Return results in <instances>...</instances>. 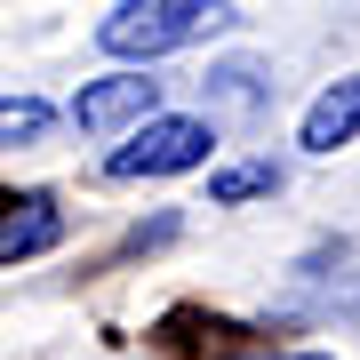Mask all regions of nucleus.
Returning a JSON list of instances; mask_svg holds the SVG:
<instances>
[{"label": "nucleus", "instance_id": "obj_1", "mask_svg": "<svg viewBox=\"0 0 360 360\" xmlns=\"http://www.w3.org/2000/svg\"><path fill=\"white\" fill-rule=\"evenodd\" d=\"M232 25V0H120L96 25V49L120 65H153L168 49H193V40Z\"/></svg>", "mask_w": 360, "mask_h": 360}, {"label": "nucleus", "instance_id": "obj_2", "mask_svg": "<svg viewBox=\"0 0 360 360\" xmlns=\"http://www.w3.org/2000/svg\"><path fill=\"white\" fill-rule=\"evenodd\" d=\"M208 153H217V129L193 112H153V120H136L129 144H120L112 160H104V176H120V184H136V176H184V168H200Z\"/></svg>", "mask_w": 360, "mask_h": 360}, {"label": "nucleus", "instance_id": "obj_3", "mask_svg": "<svg viewBox=\"0 0 360 360\" xmlns=\"http://www.w3.org/2000/svg\"><path fill=\"white\" fill-rule=\"evenodd\" d=\"M153 112H160V80L153 72H104V80H89L72 96V129L80 136H120L136 120H153Z\"/></svg>", "mask_w": 360, "mask_h": 360}, {"label": "nucleus", "instance_id": "obj_4", "mask_svg": "<svg viewBox=\"0 0 360 360\" xmlns=\"http://www.w3.org/2000/svg\"><path fill=\"white\" fill-rule=\"evenodd\" d=\"M65 240V208L49 193H8L0 200V264H32Z\"/></svg>", "mask_w": 360, "mask_h": 360}, {"label": "nucleus", "instance_id": "obj_5", "mask_svg": "<svg viewBox=\"0 0 360 360\" xmlns=\"http://www.w3.org/2000/svg\"><path fill=\"white\" fill-rule=\"evenodd\" d=\"M352 136H360V72L336 80V89H321V96L304 104L296 144H304V153H336V144H352Z\"/></svg>", "mask_w": 360, "mask_h": 360}, {"label": "nucleus", "instance_id": "obj_6", "mask_svg": "<svg viewBox=\"0 0 360 360\" xmlns=\"http://www.w3.org/2000/svg\"><path fill=\"white\" fill-rule=\"evenodd\" d=\"M257 193H281V168L272 160H248V168H224V176H208V208H240Z\"/></svg>", "mask_w": 360, "mask_h": 360}, {"label": "nucleus", "instance_id": "obj_7", "mask_svg": "<svg viewBox=\"0 0 360 360\" xmlns=\"http://www.w3.org/2000/svg\"><path fill=\"white\" fill-rule=\"evenodd\" d=\"M49 120H56V104H49V96H0V153H8V144L49 136Z\"/></svg>", "mask_w": 360, "mask_h": 360}, {"label": "nucleus", "instance_id": "obj_8", "mask_svg": "<svg viewBox=\"0 0 360 360\" xmlns=\"http://www.w3.org/2000/svg\"><path fill=\"white\" fill-rule=\"evenodd\" d=\"M208 80H217L224 104H264V72L257 65H224V72H208Z\"/></svg>", "mask_w": 360, "mask_h": 360}, {"label": "nucleus", "instance_id": "obj_9", "mask_svg": "<svg viewBox=\"0 0 360 360\" xmlns=\"http://www.w3.org/2000/svg\"><path fill=\"white\" fill-rule=\"evenodd\" d=\"M296 360H328V352H296Z\"/></svg>", "mask_w": 360, "mask_h": 360}]
</instances>
